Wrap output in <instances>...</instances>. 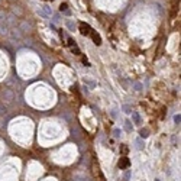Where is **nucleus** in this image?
<instances>
[{
	"mask_svg": "<svg viewBox=\"0 0 181 181\" xmlns=\"http://www.w3.org/2000/svg\"><path fill=\"white\" fill-rule=\"evenodd\" d=\"M80 32H81V35H84V36H88L90 33L93 32V29H91V26H90L88 23L81 22V23H80Z\"/></svg>",
	"mask_w": 181,
	"mask_h": 181,
	"instance_id": "nucleus-1",
	"label": "nucleus"
},
{
	"mask_svg": "<svg viewBox=\"0 0 181 181\" xmlns=\"http://www.w3.org/2000/svg\"><path fill=\"white\" fill-rule=\"evenodd\" d=\"M129 165H131V161H129L128 157H122V158L119 159V162H117V167H119L120 169H128Z\"/></svg>",
	"mask_w": 181,
	"mask_h": 181,
	"instance_id": "nucleus-2",
	"label": "nucleus"
},
{
	"mask_svg": "<svg viewBox=\"0 0 181 181\" xmlns=\"http://www.w3.org/2000/svg\"><path fill=\"white\" fill-rule=\"evenodd\" d=\"M90 35H91V38H93V41H94V44H96V45H100V44H101V36H100L96 31H93Z\"/></svg>",
	"mask_w": 181,
	"mask_h": 181,
	"instance_id": "nucleus-3",
	"label": "nucleus"
},
{
	"mask_svg": "<svg viewBox=\"0 0 181 181\" xmlns=\"http://www.w3.org/2000/svg\"><path fill=\"white\" fill-rule=\"evenodd\" d=\"M132 120H133V123L141 125V116H139L138 112H132Z\"/></svg>",
	"mask_w": 181,
	"mask_h": 181,
	"instance_id": "nucleus-4",
	"label": "nucleus"
},
{
	"mask_svg": "<svg viewBox=\"0 0 181 181\" xmlns=\"http://www.w3.org/2000/svg\"><path fill=\"white\" fill-rule=\"evenodd\" d=\"M139 136H141V139H145V138H148V136H149V129H146V128L141 129V132H139Z\"/></svg>",
	"mask_w": 181,
	"mask_h": 181,
	"instance_id": "nucleus-5",
	"label": "nucleus"
},
{
	"mask_svg": "<svg viewBox=\"0 0 181 181\" xmlns=\"http://www.w3.org/2000/svg\"><path fill=\"white\" fill-rule=\"evenodd\" d=\"M135 144H136V146H138V149H144V146H145V144H144V141H142L141 138H138V139L135 141Z\"/></svg>",
	"mask_w": 181,
	"mask_h": 181,
	"instance_id": "nucleus-6",
	"label": "nucleus"
},
{
	"mask_svg": "<svg viewBox=\"0 0 181 181\" xmlns=\"http://www.w3.org/2000/svg\"><path fill=\"white\" fill-rule=\"evenodd\" d=\"M84 84H88V85H90V88H94V87H96V81L88 80V78H84Z\"/></svg>",
	"mask_w": 181,
	"mask_h": 181,
	"instance_id": "nucleus-7",
	"label": "nucleus"
},
{
	"mask_svg": "<svg viewBox=\"0 0 181 181\" xmlns=\"http://www.w3.org/2000/svg\"><path fill=\"white\" fill-rule=\"evenodd\" d=\"M125 129H126L128 132H132V129H133V126H132L131 120H126V122H125Z\"/></svg>",
	"mask_w": 181,
	"mask_h": 181,
	"instance_id": "nucleus-8",
	"label": "nucleus"
},
{
	"mask_svg": "<svg viewBox=\"0 0 181 181\" xmlns=\"http://www.w3.org/2000/svg\"><path fill=\"white\" fill-rule=\"evenodd\" d=\"M122 110H123L125 113H132V112H133L132 107L131 106H128V104H123V106H122Z\"/></svg>",
	"mask_w": 181,
	"mask_h": 181,
	"instance_id": "nucleus-9",
	"label": "nucleus"
},
{
	"mask_svg": "<svg viewBox=\"0 0 181 181\" xmlns=\"http://www.w3.org/2000/svg\"><path fill=\"white\" fill-rule=\"evenodd\" d=\"M123 180H125V181L131 180V169H126V171H125V174H123Z\"/></svg>",
	"mask_w": 181,
	"mask_h": 181,
	"instance_id": "nucleus-10",
	"label": "nucleus"
},
{
	"mask_svg": "<svg viewBox=\"0 0 181 181\" xmlns=\"http://www.w3.org/2000/svg\"><path fill=\"white\" fill-rule=\"evenodd\" d=\"M60 10H61V12H67V13H70V12H68V4H67V3H61Z\"/></svg>",
	"mask_w": 181,
	"mask_h": 181,
	"instance_id": "nucleus-11",
	"label": "nucleus"
},
{
	"mask_svg": "<svg viewBox=\"0 0 181 181\" xmlns=\"http://www.w3.org/2000/svg\"><path fill=\"white\" fill-rule=\"evenodd\" d=\"M113 136H115V138H120V136H122V131L117 129V128H115V129H113Z\"/></svg>",
	"mask_w": 181,
	"mask_h": 181,
	"instance_id": "nucleus-12",
	"label": "nucleus"
},
{
	"mask_svg": "<svg viewBox=\"0 0 181 181\" xmlns=\"http://www.w3.org/2000/svg\"><path fill=\"white\" fill-rule=\"evenodd\" d=\"M67 41H68V45H70V47H71V48H72V47H75V45H77V44H75V41H74V39H72V38H70V36H68V38H67Z\"/></svg>",
	"mask_w": 181,
	"mask_h": 181,
	"instance_id": "nucleus-13",
	"label": "nucleus"
},
{
	"mask_svg": "<svg viewBox=\"0 0 181 181\" xmlns=\"http://www.w3.org/2000/svg\"><path fill=\"white\" fill-rule=\"evenodd\" d=\"M133 87H135V91H141V90H142V84H141V83H135Z\"/></svg>",
	"mask_w": 181,
	"mask_h": 181,
	"instance_id": "nucleus-14",
	"label": "nucleus"
},
{
	"mask_svg": "<svg viewBox=\"0 0 181 181\" xmlns=\"http://www.w3.org/2000/svg\"><path fill=\"white\" fill-rule=\"evenodd\" d=\"M71 51H72V52H74L75 55H80V54H81V52H80V49H78V47H77V45H75V47H72V48H71Z\"/></svg>",
	"mask_w": 181,
	"mask_h": 181,
	"instance_id": "nucleus-15",
	"label": "nucleus"
},
{
	"mask_svg": "<svg viewBox=\"0 0 181 181\" xmlns=\"http://www.w3.org/2000/svg\"><path fill=\"white\" fill-rule=\"evenodd\" d=\"M120 151H122V154H128V151H129V148H128L126 145H122V148H120Z\"/></svg>",
	"mask_w": 181,
	"mask_h": 181,
	"instance_id": "nucleus-16",
	"label": "nucleus"
},
{
	"mask_svg": "<svg viewBox=\"0 0 181 181\" xmlns=\"http://www.w3.org/2000/svg\"><path fill=\"white\" fill-rule=\"evenodd\" d=\"M180 120H181V117H180V115H175V116H174V122H175V123H177V125H178V123H180Z\"/></svg>",
	"mask_w": 181,
	"mask_h": 181,
	"instance_id": "nucleus-17",
	"label": "nucleus"
},
{
	"mask_svg": "<svg viewBox=\"0 0 181 181\" xmlns=\"http://www.w3.org/2000/svg\"><path fill=\"white\" fill-rule=\"evenodd\" d=\"M155 181H159V180H155Z\"/></svg>",
	"mask_w": 181,
	"mask_h": 181,
	"instance_id": "nucleus-18",
	"label": "nucleus"
}]
</instances>
